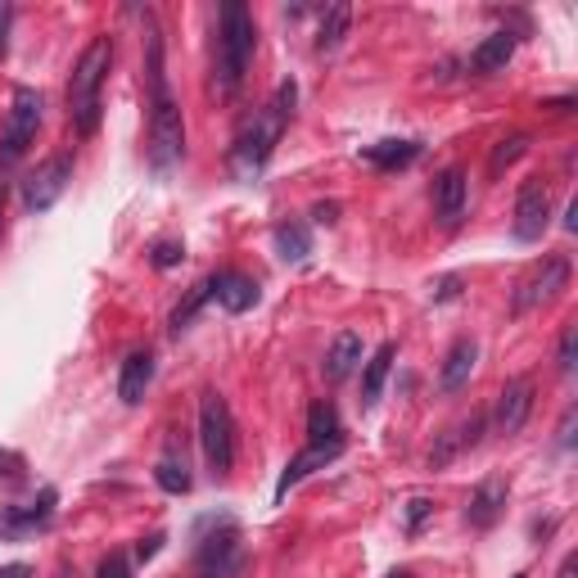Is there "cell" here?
Listing matches in <instances>:
<instances>
[{
  "mask_svg": "<svg viewBox=\"0 0 578 578\" xmlns=\"http://www.w3.org/2000/svg\"><path fill=\"white\" fill-rule=\"evenodd\" d=\"M10 23H14V6H0V60L10 51Z\"/></svg>",
  "mask_w": 578,
  "mask_h": 578,
  "instance_id": "cell-37",
  "label": "cell"
},
{
  "mask_svg": "<svg viewBox=\"0 0 578 578\" xmlns=\"http://www.w3.org/2000/svg\"><path fill=\"white\" fill-rule=\"evenodd\" d=\"M420 150H425L420 140H375V144L362 150V159L371 168H379V172H403V168H411L420 159Z\"/></svg>",
  "mask_w": 578,
  "mask_h": 578,
  "instance_id": "cell-21",
  "label": "cell"
},
{
  "mask_svg": "<svg viewBox=\"0 0 578 578\" xmlns=\"http://www.w3.org/2000/svg\"><path fill=\"white\" fill-rule=\"evenodd\" d=\"M340 452H344V448H312V443H308L299 457H289V465H285V474H280V484H276V497H285L295 484H303L312 470H325L330 461H340Z\"/></svg>",
  "mask_w": 578,
  "mask_h": 578,
  "instance_id": "cell-23",
  "label": "cell"
},
{
  "mask_svg": "<svg viewBox=\"0 0 578 578\" xmlns=\"http://www.w3.org/2000/svg\"><path fill=\"white\" fill-rule=\"evenodd\" d=\"M429 511H434V502H429V497H411V502H407V520H403L407 534H416V528L425 524V515H429Z\"/></svg>",
  "mask_w": 578,
  "mask_h": 578,
  "instance_id": "cell-34",
  "label": "cell"
},
{
  "mask_svg": "<svg viewBox=\"0 0 578 578\" xmlns=\"http://www.w3.org/2000/svg\"><path fill=\"white\" fill-rule=\"evenodd\" d=\"M154 484L163 489V493H172V497H181V493H190V470H185V461H176V457H163L159 465H154Z\"/></svg>",
  "mask_w": 578,
  "mask_h": 578,
  "instance_id": "cell-27",
  "label": "cell"
},
{
  "mask_svg": "<svg viewBox=\"0 0 578 578\" xmlns=\"http://www.w3.org/2000/svg\"><path fill=\"white\" fill-rule=\"evenodd\" d=\"M528 411H534V379H528V375L506 379V389L497 394V411H493L497 434H520Z\"/></svg>",
  "mask_w": 578,
  "mask_h": 578,
  "instance_id": "cell-13",
  "label": "cell"
},
{
  "mask_svg": "<svg viewBox=\"0 0 578 578\" xmlns=\"http://www.w3.org/2000/svg\"><path fill=\"white\" fill-rule=\"evenodd\" d=\"M484 429H489V416H484V411L470 416V420H461V425H452V429L443 434V439H439V448L429 452V470H443L457 452L474 448V443H479V434H484Z\"/></svg>",
  "mask_w": 578,
  "mask_h": 578,
  "instance_id": "cell-17",
  "label": "cell"
},
{
  "mask_svg": "<svg viewBox=\"0 0 578 578\" xmlns=\"http://www.w3.org/2000/svg\"><path fill=\"white\" fill-rule=\"evenodd\" d=\"M574 349H578V321H565V330H560V349H556V366H560V375H574Z\"/></svg>",
  "mask_w": 578,
  "mask_h": 578,
  "instance_id": "cell-31",
  "label": "cell"
},
{
  "mask_svg": "<svg viewBox=\"0 0 578 578\" xmlns=\"http://www.w3.org/2000/svg\"><path fill=\"white\" fill-rule=\"evenodd\" d=\"M150 379H154V353L140 349V353H131V357L122 362V371H118V398H122L127 407H136V403L144 398V389H150Z\"/></svg>",
  "mask_w": 578,
  "mask_h": 578,
  "instance_id": "cell-22",
  "label": "cell"
},
{
  "mask_svg": "<svg viewBox=\"0 0 578 578\" xmlns=\"http://www.w3.org/2000/svg\"><path fill=\"white\" fill-rule=\"evenodd\" d=\"M68 181H73V154H51L36 172H28V181H23V208L28 213H51L64 200Z\"/></svg>",
  "mask_w": 578,
  "mask_h": 578,
  "instance_id": "cell-8",
  "label": "cell"
},
{
  "mask_svg": "<svg viewBox=\"0 0 578 578\" xmlns=\"http://www.w3.org/2000/svg\"><path fill=\"white\" fill-rule=\"evenodd\" d=\"M474 362H479V344L474 340H457L439 366V394H461L470 375H474Z\"/></svg>",
  "mask_w": 578,
  "mask_h": 578,
  "instance_id": "cell-18",
  "label": "cell"
},
{
  "mask_svg": "<svg viewBox=\"0 0 578 578\" xmlns=\"http://www.w3.org/2000/svg\"><path fill=\"white\" fill-rule=\"evenodd\" d=\"M0 217H6V185H0ZM0 226H6V222H0Z\"/></svg>",
  "mask_w": 578,
  "mask_h": 578,
  "instance_id": "cell-43",
  "label": "cell"
},
{
  "mask_svg": "<svg viewBox=\"0 0 578 578\" xmlns=\"http://www.w3.org/2000/svg\"><path fill=\"white\" fill-rule=\"evenodd\" d=\"M384 578H411V574H407V569H394V574H384Z\"/></svg>",
  "mask_w": 578,
  "mask_h": 578,
  "instance_id": "cell-44",
  "label": "cell"
},
{
  "mask_svg": "<svg viewBox=\"0 0 578 578\" xmlns=\"http://www.w3.org/2000/svg\"><path fill=\"white\" fill-rule=\"evenodd\" d=\"M95 578H131V560L122 552H109L100 565H95Z\"/></svg>",
  "mask_w": 578,
  "mask_h": 578,
  "instance_id": "cell-32",
  "label": "cell"
},
{
  "mask_svg": "<svg viewBox=\"0 0 578 578\" xmlns=\"http://www.w3.org/2000/svg\"><path fill=\"white\" fill-rule=\"evenodd\" d=\"M434 217L448 231L465 217V172L461 168H443L434 176Z\"/></svg>",
  "mask_w": 578,
  "mask_h": 578,
  "instance_id": "cell-14",
  "label": "cell"
},
{
  "mask_svg": "<svg viewBox=\"0 0 578 578\" xmlns=\"http://www.w3.org/2000/svg\"><path fill=\"white\" fill-rule=\"evenodd\" d=\"M357 362H362V334L344 330V334H334V344H330V353H325V362H321V375H325L330 384H344V379L357 371Z\"/></svg>",
  "mask_w": 578,
  "mask_h": 578,
  "instance_id": "cell-20",
  "label": "cell"
},
{
  "mask_svg": "<svg viewBox=\"0 0 578 578\" xmlns=\"http://www.w3.org/2000/svg\"><path fill=\"white\" fill-rule=\"evenodd\" d=\"M109 68H114V36H95L77 55L73 77H68V122L77 136L100 131V114H105L100 90L109 82Z\"/></svg>",
  "mask_w": 578,
  "mask_h": 578,
  "instance_id": "cell-3",
  "label": "cell"
},
{
  "mask_svg": "<svg viewBox=\"0 0 578 578\" xmlns=\"http://www.w3.org/2000/svg\"><path fill=\"white\" fill-rule=\"evenodd\" d=\"M543 109H552V114H569V109H574V95H560V100H543Z\"/></svg>",
  "mask_w": 578,
  "mask_h": 578,
  "instance_id": "cell-41",
  "label": "cell"
},
{
  "mask_svg": "<svg viewBox=\"0 0 578 578\" xmlns=\"http://www.w3.org/2000/svg\"><path fill=\"white\" fill-rule=\"evenodd\" d=\"M394 357H398L394 344H379V349L371 353V362H366V371H362V407H375V403H379L384 379H389V371H394Z\"/></svg>",
  "mask_w": 578,
  "mask_h": 578,
  "instance_id": "cell-25",
  "label": "cell"
},
{
  "mask_svg": "<svg viewBox=\"0 0 578 578\" xmlns=\"http://www.w3.org/2000/svg\"><path fill=\"white\" fill-rule=\"evenodd\" d=\"M461 295V276H439V280H429V299L434 303H448Z\"/></svg>",
  "mask_w": 578,
  "mask_h": 578,
  "instance_id": "cell-33",
  "label": "cell"
},
{
  "mask_svg": "<svg viewBox=\"0 0 578 578\" xmlns=\"http://www.w3.org/2000/svg\"><path fill=\"white\" fill-rule=\"evenodd\" d=\"M258 45V28H254V14L239 6V0H226L222 14H217V51H213V90L222 100L245 86V68H249V55Z\"/></svg>",
  "mask_w": 578,
  "mask_h": 578,
  "instance_id": "cell-4",
  "label": "cell"
},
{
  "mask_svg": "<svg viewBox=\"0 0 578 578\" xmlns=\"http://www.w3.org/2000/svg\"><path fill=\"white\" fill-rule=\"evenodd\" d=\"M0 479H23V457L0 448Z\"/></svg>",
  "mask_w": 578,
  "mask_h": 578,
  "instance_id": "cell-35",
  "label": "cell"
},
{
  "mask_svg": "<svg viewBox=\"0 0 578 578\" xmlns=\"http://www.w3.org/2000/svg\"><path fill=\"white\" fill-rule=\"evenodd\" d=\"M150 263H154L159 271H168V267H181V263H185V245H181V239H154Z\"/></svg>",
  "mask_w": 578,
  "mask_h": 578,
  "instance_id": "cell-30",
  "label": "cell"
},
{
  "mask_svg": "<svg viewBox=\"0 0 578 578\" xmlns=\"http://www.w3.org/2000/svg\"><path fill=\"white\" fill-rule=\"evenodd\" d=\"M200 448H204L213 479H226L235 470V420H231V407L217 389H208L200 398Z\"/></svg>",
  "mask_w": 578,
  "mask_h": 578,
  "instance_id": "cell-5",
  "label": "cell"
},
{
  "mask_svg": "<svg viewBox=\"0 0 578 578\" xmlns=\"http://www.w3.org/2000/svg\"><path fill=\"white\" fill-rule=\"evenodd\" d=\"M552 222V190L543 181H528L520 185V195H515V217H511V231L520 245H534V239H543Z\"/></svg>",
  "mask_w": 578,
  "mask_h": 578,
  "instance_id": "cell-10",
  "label": "cell"
},
{
  "mask_svg": "<svg viewBox=\"0 0 578 578\" xmlns=\"http://www.w3.org/2000/svg\"><path fill=\"white\" fill-rule=\"evenodd\" d=\"M556 578H578V560L574 556H565V565H560V574Z\"/></svg>",
  "mask_w": 578,
  "mask_h": 578,
  "instance_id": "cell-42",
  "label": "cell"
},
{
  "mask_svg": "<svg viewBox=\"0 0 578 578\" xmlns=\"http://www.w3.org/2000/svg\"><path fill=\"white\" fill-rule=\"evenodd\" d=\"M55 502H60L55 489H41V497L28 506H0V538H28L36 528H45L55 520Z\"/></svg>",
  "mask_w": 578,
  "mask_h": 578,
  "instance_id": "cell-11",
  "label": "cell"
},
{
  "mask_svg": "<svg viewBox=\"0 0 578 578\" xmlns=\"http://www.w3.org/2000/svg\"><path fill=\"white\" fill-rule=\"evenodd\" d=\"M524 154H528V136H524V131H511L506 140H497V144H493L489 172H493V176H502V172H506L515 159H524Z\"/></svg>",
  "mask_w": 578,
  "mask_h": 578,
  "instance_id": "cell-29",
  "label": "cell"
},
{
  "mask_svg": "<svg viewBox=\"0 0 578 578\" xmlns=\"http://www.w3.org/2000/svg\"><path fill=\"white\" fill-rule=\"evenodd\" d=\"M308 443L312 448H344V420L330 398H317L308 407Z\"/></svg>",
  "mask_w": 578,
  "mask_h": 578,
  "instance_id": "cell-19",
  "label": "cell"
},
{
  "mask_svg": "<svg viewBox=\"0 0 578 578\" xmlns=\"http://www.w3.org/2000/svg\"><path fill=\"white\" fill-rule=\"evenodd\" d=\"M208 299H213V280H200V285L185 295V303H176V308H172V334H181L190 321H195V312H200Z\"/></svg>",
  "mask_w": 578,
  "mask_h": 578,
  "instance_id": "cell-28",
  "label": "cell"
},
{
  "mask_svg": "<svg viewBox=\"0 0 578 578\" xmlns=\"http://www.w3.org/2000/svg\"><path fill=\"white\" fill-rule=\"evenodd\" d=\"M312 217H317L321 226H334V222H340V204H334V200H330V204H317Z\"/></svg>",
  "mask_w": 578,
  "mask_h": 578,
  "instance_id": "cell-39",
  "label": "cell"
},
{
  "mask_svg": "<svg viewBox=\"0 0 578 578\" xmlns=\"http://www.w3.org/2000/svg\"><path fill=\"white\" fill-rule=\"evenodd\" d=\"M249 556L235 520H217L195 547V578H245Z\"/></svg>",
  "mask_w": 578,
  "mask_h": 578,
  "instance_id": "cell-6",
  "label": "cell"
},
{
  "mask_svg": "<svg viewBox=\"0 0 578 578\" xmlns=\"http://www.w3.org/2000/svg\"><path fill=\"white\" fill-rule=\"evenodd\" d=\"M515 32L511 28H502V32H493V36H484L470 51V73H479V77H493V73H502L506 64H511V55H515Z\"/></svg>",
  "mask_w": 578,
  "mask_h": 578,
  "instance_id": "cell-16",
  "label": "cell"
},
{
  "mask_svg": "<svg viewBox=\"0 0 578 578\" xmlns=\"http://www.w3.org/2000/svg\"><path fill=\"white\" fill-rule=\"evenodd\" d=\"M574 420H578V407H565L560 429H556V443H560V448H574Z\"/></svg>",
  "mask_w": 578,
  "mask_h": 578,
  "instance_id": "cell-36",
  "label": "cell"
},
{
  "mask_svg": "<svg viewBox=\"0 0 578 578\" xmlns=\"http://www.w3.org/2000/svg\"><path fill=\"white\" fill-rule=\"evenodd\" d=\"M0 578H32V565L14 560V565H0Z\"/></svg>",
  "mask_w": 578,
  "mask_h": 578,
  "instance_id": "cell-40",
  "label": "cell"
},
{
  "mask_svg": "<svg viewBox=\"0 0 578 578\" xmlns=\"http://www.w3.org/2000/svg\"><path fill=\"white\" fill-rule=\"evenodd\" d=\"M271 249H276V258L280 263H303L308 254H312V231L303 226V222H276L271 226Z\"/></svg>",
  "mask_w": 578,
  "mask_h": 578,
  "instance_id": "cell-24",
  "label": "cell"
},
{
  "mask_svg": "<svg viewBox=\"0 0 578 578\" xmlns=\"http://www.w3.org/2000/svg\"><path fill=\"white\" fill-rule=\"evenodd\" d=\"M213 280V299L231 312V317H239V312H249V308H258V280L254 276H245V271H217V276H208Z\"/></svg>",
  "mask_w": 578,
  "mask_h": 578,
  "instance_id": "cell-15",
  "label": "cell"
},
{
  "mask_svg": "<svg viewBox=\"0 0 578 578\" xmlns=\"http://www.w3.org/2000/svg\"><path fill=\"white\" fill-rule=\"evenodd\" d=\"M144 109H150V163L154 172H168L185 159V118L172 100L168 68H163V32L154 14H144Z\"/></svg>",
  "mask_w": 578,
  "mask_h": 578,
  "instance_id": "cell-1",
  "label": "cell"
},
{
  "mask_svg": "<svg viewBox=\"0 0 578 578\" xmlns=\"http://www.w3.org/2000/svg\"><path fill=\"white\" fill-rule=\"evenodd\" d=\"M569 285V258H547L534 276H524L520 285H515V295H511V312H528V308H543V303H552L560 289Z\"/></svg>",
  "mask_w": 578,
  "mask_h": 578,
  "instance_id": "cell-9",
  "label": "cell"
},
{
  "mask_svg": "<svg viewBox=\"0 0 578 578\" xmlns=\"http://www.w3.org/2000/svg\"><path fill=\"white\" fill-rule=\"evenodd\" d=\"M163 552V534H150V538H140V547H136V560H154Z\"/></svg>",
  "mask_w": 578,
  "mask_h": 578,
  "instance_id": "cell-38",
  "label": "cell"
},
{
  "mask_svg": "<svg viewBox=\"0 0 578 578\" xmlns=\"http://www.w3.org/2000/svg\"><path fill=\"white\" fill-rule=\"evenodd\" d=\"M349 23H353V6H349V0H334V6L321 14V28H317V51H321V55H325V51H334V45L344 41Z\"/></svg>",
  "mask_w": 578,
  "mask_h": 578,
  "instance_id": "cell-26",
  "label": "cell"
},
{
  "mask_svg": "<svg viewBox=\"0 0 578 578\" xmlns=\"http://www.w3.org/2000/svg\"><path fill=\"white\" fill-rule=\"evenodd\" d=\"M511 578H528V574H524V569H520V574H511Z\"/></svg>",
  "mask_w": 578,
  "mask_h": 578,
  "instance_id": "cell-45",
  "label": "cell"
},
{
  "mask_svg": "<svg viewBox=\"0 0 578 578\" xmlns=\"http://www.w3.org/2000/svg\"><path fill=\"white\" fill-rule=\"evenodd\" d=\"M506 497H511V484L502 474H489V479H479L470 502H465V524L470 528H493L506 511Z\"/></svg>",
  "mask_w": 578,
  "mask_h": 578,
  "instance_id": "cell-12",
  "label": "cell"
},
{
  "mask_svg": "<svg viewBox=\"0 0 578 578\" xmlns=\"http://www.w3.org/2000/svg\"><path fill=\"white\" fill-rule=\"evenodd\" d=\"M41 109H45L41 90H32V86H19V90H14L6 131H0V168H14V163L28 154V144L36 140V127H41Z\"/></svg>",
  "mask_w": 578,
  "mask_h": 578,
  "instance_id": "cell-7",
  "label": "cell"
},
{
  "mask_svg": "<svg viewBox=\"0 0 578 578\" xmlns=\"http://www.w3.org/2000/svg\"><path fill=\"white\" fill-rule=\"evenodd\" d=\"M295 105H299V86H295V77H285L271 95V105H263L245 127H239V136L231 144V168H235L239 181H254L267 168L280 131L289 127V118H295Z\"/></svg>",
  "mask_w": 578,
  "mask_h": 578,
  "instance_id": "cell-2",
  "label": "cell"
}]
</instances>
